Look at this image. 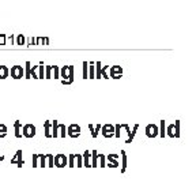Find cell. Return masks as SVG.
Segmentation results:
<instances>
[{
  "label": "cell",
  "mask_w": 196,
  "mask_h": 184,
  "mask_svg": "<svg viewBox=\"0 0 196 184\" xmlns=\"http://www.w3.org/2000/svg\"><path fill=\"white\" fill-rule=\"evenodd\" d=\"M38 166L41 168L46 166V154H38Z\"/></svg>",
  "instance_id": "cell-22"
},
{
  "label": "cell",
  "mask_w": 196,
  "mask_h": 184,
  "mask_svg": "<svg viewBox=\"0 0 196 184\" xmlns=\"http://www.w3.org/2000/svg\"><path fill=\"white\" fill-rule=\"evenodd\" d=\"M53 165L57 168H65V165H67V155L56 154L55 157H53Z\"/></svg>",
  "instance_id": "cell-5"
},
{
  "label": "cell",
  "mask_w": 196,
  "mask_h": 184,
  "mask_svg": "<svg viewBox=\"0 0 196 184\" xmlns=\"http://www.w3.org/2000/svg\"><path fill=\"white\" fill-rule=\"evenodd\" d=\"M6 40H7L8 42H11V45L14 44V36H12V34H11V36H8V37H6Z\"/></svg>",
  "instance_id": "cell-41"
},
{
  "label": "cell",
  "mask_w": 196,
  "mask_h": 184,
  "mask_svg": "<svg viewBox=\"0 0 196 184\" xmlns=\"http://www.w3.org/2000/svg\"><path fill=\"white\" fill-rule=\"evenodd\" d=\"M98 158H100V166L101 168H105L106 166V158L104 154H98Z\"/></svg>",
  "instance_id": "cell-32"
},
{
  "label": "cell",
  "mask_w": 196,
  "mask_h": 184,
  "mask_svg": "<svg viewBox=\"0 0 196 184\" xmlns=\"http://www.w3.org/2000/svg\"><path fill=\"white\" fill-rule=\"evenodd\" d=\"M44 44H45V38H44V37H37L36 45H44Z\"/></svg>",
  "instance_id": "cell-39"
},
{
  "label": "cell",
  "mask_w": 196,
  "mask_h": 184,
  "mask_svg": "<svg viewBox=\"0 0 196 184\" xmlns=\"http://www.w3.org/2000/svg\"><path fill=\"white\" fill-rule=\"evenodd\" d=\"M165 132H166V135H167V136H170V138H174V136H176V127H174V124L167 126Z\"/></svg>",
  "instance_id": "cell-18"
},
{
  "label": "cell",
  "mask_w": 196,
  "mask_h": 184,
  "mask_svg": "<svg viewBox=\"0 0 196 184\" xmlns=\"http://www.w3.org/2000/svg\"><path fill=\"white\" fill-rule=\"evenodd\" d=\"M36 126L33 124H25L22 127V136H25V138H33V136H36Z\"/></svg>",
  "instance_id": "cell-2"
},
{
  "label": "cell",
  "mask_w": 196,
  "mask_h": 184,
  "mask_svg": "<svg viewBox=\"0 0 196 184\" xmlns=\"http://www.w3.org/2000/svg\"><path fill=\"white\" fill-rule=\"evenodd\" d=\"M52 74H53L52 78H55V79H57L60 77V68L57 66H52Z\"/></svg>",
  "instance_id": "cell-28"
},
{
  "label": "cell",
  "mask_w": 196,
  "mask_h": 184,
  "mask_svg": "<svg viewBox=\"0 0 196 184\" xmlns=\"http://www.w3.org/2000/svg\"><path fill=\"white\" fill-rule=\"evenodd\" d=\"M27 45L31 46V45H36V38H30L29 41H27Z\"/></svg>",
  "instance_id": "cell-40"
},
{
  "label": "cell",
  "mask_w": 196,
  "mask_h": 184,
  "mask_svg": "<svg viewBox=\"0 0 196 184\" xmlns=\"http://www.w3.org/2000/svg\"><path fill=\"white\" fill-rule=\"evenodd\" d=\"M46 161H48L46 166H49V168H53V166H55V165H53V155H52V154H46Z\"/></svg>",
  "instance_id": "cell-34"
},
{
  "label": "cell",
  "mask_w": 196,
  "mask_h": 184,
  "mask_svg": "<svg viewBox=\"0 0 196 184\" xmlns=\"http://www.w3.org/2000/svg\"><path fill=\"white\" fill-rule=\"evenodd\" d=\"M25 42H26V37L23 36V34H18L17 38H15V44L17 45H25Z\"/></svg>",
  "instance_id": "cell-24"
},
{
  "label": "cell",
  "mask_w": 196,
  "mask_h": 184,
  "mask_svg": "<svg viewBox=\"0 0 196 184\" xmlns=\"http://www.w3.org/2000/svg\"><path fill=\"white\" fill-rule=\"evenodd\" d=\"M11 164H17L19 168H22V165H23V160H22V150H17L15 158H12V160H11Z\"/></svg>",
  "instance_id": "cell-10"
},
{
  "label": "cell",
  "mask_w": 196,
  "mask_h": 184,
  "mask_svg": "<svg viewBox=\"0 0 196 184\" xmlns=\"http://www.w3.org/2000/svg\"><path fill=\"white\" fill-rule=\"evenodd\" d=\"M38 166V154H33V168Z\"/></svg>",
  "instance_id": "cell-38"
},
{
  "label": "cell",
  "mask_w": 196,
  "mask_h": 184,
  "mask_svg": "<svg viewBox=\"0 0 196 184\" xmlns=\"http://www.w3.org/2000/svg\"><path fill=\"white\" fill-rule=\"evenodd\" d=\"M121 124H116L115 126V136L116 138H120V136H121Z\"/></svg>",
  "instance_id": "cell-35"
},
{
  "label": "cell",
  "mask_w": 196,
  "mask_h": 184,
  "mask_svg": "<svg viewBox=\"0 0 196 184\" xmlns=\"http://www.w3.org/2000/svg\"><path fill=\"white\" fill-rule=\"evenodd\" d=\"M127 169V154L124 150H121V172L124 173Z\"/></svg>",
  "instance_id": "cell-19"
},
{
  "label": "cell",
  "mask_w": 196,
  "mask_h": 184,
  "mask_svg": "<svg viewBox=\"0 0 196 184\" xmlns=\"http://www.w3.org/2000/svg\"><path fill=\"white\" fill-rule=\"evenodd\" d=\"M174 127H176V136L174 138H180V120L174 122Z\"/></svg>",
  "instance_id": "cell-36"
},
{
  "label": "cell",
  "mask_w": 196,
  "mask_h": 184,
  "mask_svg": "<svg viewBox=\"0 0 196 184\" xmlns=\"http://www.w3.org/2000/svg\"><path fill=\"white\" fill-rule=\"evenodd\" d=\"M109 75L113 79H120L123 77V68L120 66H113V67L109 68Z\"/></svg>",
  "instance_id": "cell-9"
},
{
  "label": "cell",
  "mask_w": 196,
  "mask_h": 184,
  "mask_svg": "<svg viewBox=\"0 0 196 184\" xmlns=\"http://www.w3.org/2000/svg\"><path fill=\"white\" fill-rule=\"evenodd\" d=\"M75 160H76V166L78 168L83 166V158H82L80 154H75Z\"/></svg>",
  "instance_id": "cell-30"
},
{
  "label": "cell",
  "mask_w": 196,
  "mask_h": 184,
  "mask_svg": "<svg viewBox=\"0 0 196 184\" xmlns=\"http://www.w3.org/2000/svg\"><path fill=\"white\" fill-rule=\"evenodd\" d=\"M50 124H52V138H59V122L53 120L50 122Z\"/></svg>",
  "instance_id": "cell-13"
},
{
  "label": "cell",
  "mask_w": 196,
  "mask_h": 184,
  "mask_svg": "<svg viewBox=\"0 0 196 184\" xmlns=\"http://www.w3.org/2000/svg\"><path fill=\"white\" fill-rule=\"evenodd\" d=\"M60 77L63 78V85H71L74 82V66H64L60 70Z\"/></svg>",
  "instance_id": "cell-1"
},
{
  "label": "cell",
  "mask_w": 196,
  "mask_h": 184,
  "mask_svg": "<svg viewBox=\"0 0 196 184\" xmlns=\"http://www.w3.org/2000/svg\"><path fill=\"white\" fill-rule=\"evenodd\" d=\"M14 128H15V136L17 138H22V123L19 120L14 123Z\"/></svg>",
  "instance_id": "cell-17"
},
{
  "label": "cell",
  "mask_w": 196,
  "mask_h": 184,
  "mask_svg": "<svg viewBox=\"0 0 196 184\" xmlns=\"http://www.w3.org/2000/svg\"><path fill=\"white\" fill-rule=\"evenodd\" d=\"M6 135H7V126L0 124V138H6Z\"/></svg>",
  "instance_id": "cell-29"
},
{
  "label": "cell",
  "mask_w": 196,
  "mask_h": 184,
  "mask_svg": "<svg viewBox=\"0 0 196 184\" xmlns=\"http://www.w3.org/2000/svg\"><path fill=\"white\" fill-rule=\"evenodd\" d=\"M90 158H91V168H97L98 166V153H97V150H93L91 151V155H90Z\"/></svg>",
  "instance_id": "cell-16"
},
{
  "label": "cell",
  "mask_w": 196,
  "mask_h": 184,
  "mask_svg": "<svg viewBox=\"0 0 196 184\" xmlns=\"http://www.w3.org/2000/svg\"><path fill=\"white\" fill-rule=\"evenodd\" d=\"M67 165L69 168L75 166V154H69V157L67 158Z\"/></svg>",
  "instance_id": "cell-27"
},
{
  "label": "cell",
  "mask_w": 196,
  "mask_h": 184,
  "mask_svg": "<svg viewBox=\"0 0 196 184\" xmlns=\"http://www.w3.org/2000/svg\"><path fill=\"white\" fill-rule=\"evenodd\" d=\"M65 135H67V128H65V124H60V123H59V136L65 138Z\"/></svg>",
  "instance_id": "cell-25"
},
{
  "label": "cell",
  "mask_w": 196,
  "mask_h": 184,
  "mask_svg": "<svg viewBox=\"0 0 196 184\" xmlns=\"http://www.w3.org/2000/svg\"><path fill=\"white\" fill-rule=\"evenodd\" d=\"M44 135H45V138H52V124H50V120L44 123Z\"/></svg>",
  "instance_id": "cell-11"
},
{
  "label": "cell",
  "mask_w": 196,
  "mask_h": 184,
  "mask_svg": "<svg viewBox=\"0 0 196 184\" xmlns=\"http://www.w3.org/2000/svg\"><path fill=\"white\" fill-rule=\"evenodd\" d=\"M38 72H37V74H38V79H44V77H45V71H44V63L41 62L40 64H38Z\"/></svg>",
  "instance_id": "cell-26"
},
{
  "label": "cell",
  "mask_w": 196,
  "mask_h": 184,
  "mask_svg": "<svg viewBox=\"0 0 196 184\" xmlns=\"http://www.w3.org/2000/svg\"><path fill=\"white\" fill-rule=\"evenodd\" d=\"M88 79H96V67L94 63H88Z\"/></svg>",
  "instance_id": "cell-20"
},
{
  "label": "cell",
  "mask_w": 196,
  "mask_h": 184,
  "mask_svg": "<svg viewBox=\"0 0 196 184\" xmlns=\"http://www.w3.org/2000/svg\"><path fill=\"white\" fill-rule=\"evenodd\" d=\"M100 130H101V124H97L96 127H94V132L91 134V136H93L94 139H96L97 136H98V132H100Z\"/></svg>",
  "instance_id": "cell-37"
},
{
  "label": "cell",
  "mask_w": 196,
  "mask_h": 184,
  "mask_svg": "<svg viewBox=\"0 0 196 184\" xmlns=\"http://www.w3.org/2000/svg\"><path fill=\"white\" fill-rule=\"evenodd\" d=\"M52 78V66H46L45 67V79Z\"/></svg>",
  "instance_id": "cell-33"
},
{
  "label": "cell",
  "mask_w": 196,
  "mask_h": 184,
  "mask_svg": "<svg viewBox=\"0 0 196 184\" xmlns=\"http://www.w3.org/2000/svg\"><path fill=\"white\" fill-rule=\"evenodd\" d=\"M4 160V157H3V155H0V161H3Z\"/></svg>",
  "instance_id": "cell-42"
},
{
  "label": "cell",
  "mask_w": 196,
  "mask_h": 184,
  "mask_svg": "<svg viewBox=\"0 0 196 184\" xmlns=\"http://www.w3.org/2000/svg\"><path fill=\"white\" fill-rule=\"evenodd\" d=\"M106 158V166L109 168H119V154H109L105 155Z\"/></svg>",
  "instance_id": "cell-6"
},
{
  "label": "cell",
  "mask_w": 196,
  "mask_h": 184,
  "mask_svg": "<svg viewBox=\"0 0 196 184\" xmlns=\"http://www.w3.org/2000/svg\"><path fill=\"white\" fill-rule=\"evenodd\" d=\"M10 74H11V78H14V79L23 78V75H25L23 67H22V66H14V67H11Z\"/></svg>",
  "instance_id": "cell-8"
},
{
  "label": "cell",
  "mask_w": 196,
  "mask_h": 184,
  "mask_svg": "<svg viewBox=\"0 0 196 184\" xmlns=\"http://www.w3.org/2000/svg\"><path fill=\"white\" fill-rule=\"evenodd\" d=\"M138 128H139V124H135V126H134V128H132V131H129V132H128V138H127V141H125V143H131V142L134 141L135 135H136Z\"/></svg>",
  "instance_id": "cell-14"
},
{
  "label": "cell",
  "mask_w": 196,
  "mask_h": 184,
  "mask_svg": "<svg viewBox=\"0 0 196 184\" xmlns=\"http://www.w3.org/2000/svg\"><path fill=\"white\" fill-rule=\"evenodd\" d=\"M144 131H146V136H147V138H155V136H158L159 130H158V126L157 124H147Z\"/></svg>",
  "instance_id": "cell-7"
},
{
  "label": "cell",
  "mask_w": 196,
  "mask_h": 184,
  "mask_svg": "<svg viewBox=\"0 0 196 184\" xmlns=\"http://www.w3.org/2000/svg\"><path fill=\"white\" fill-rule=\"evenodd\" d=\"M88 78V63L83 62V79Z\"/></svg>",
  "instance_id": "cell-31"
},
{
  "label": "cell",
  "mask_w": 196,
  "mask_h": 184,
  "mask_svg": "<svg viewBox=\"0 0 196 184\" xmlns=\"http://www.w3.org/2000/svg\"><path fill=\"white\" fill-rule=\"evenodd\" d=\"M10 75V70L6 66H0V79H6Z\"/></svg>",
  "instance_id": "cell-21"
},
{
  "label": "cell",
  "mask_w": 196,
  "mask_h": 184,
  "mask_svg": "<svg viewBox=\"0 0 196 184\" xmlns=\"http://www.w3.org/2000/svg\"><path fill=\"white\" fill-rule=\"evenodd\" d=\"M101 134L104 135V138H113L115 136V126L113 124H104L101 126Z\"/></svg>",
  "instance_id": "cell-3"
},
{
  "label": "cell",
  "mask_w": 196,
  "mask_h": 184,
  "mask_svg": "<svg viewBox=\"0 0 196 184\" xmlns=\"http://www.w3.org/2000/svg\"><path fill=\"white\" fill-rule=\"evenodd\" d=\"M80 126H78V124H69L67 127V135L69 136V138H79L80 136Z\"/></svg>",
  "instance_id": "cell-4"
},
{
  "label": "cell",
  "mask_w": 196,
  "mask_h": 184,
  "mask_svg": "<svg viewBox=\"0 0 196 184\" xmlns=\"http://www.w3.org/2000/svg\"><path fill=\"white\" fill-rule=\"evenodd\" d=\"M30 68H31V63L26 62V64H25V70H23V72H25L23 77L26 79H30Z\"/></svg>",
  "instance_id": "cell-23"
},
{
  "label": "cell",
  "mask_w": 196,
  "mask_h": 184,
  "mask_svg": "<svg viewBox=\"0 0 196 184\" xmlns=\"http://www.w3.org/2000/svg\"><path fill=\"white\" fill-rule=\"evenodd\" d=\"M158 130H159V132H158V135L161 136V138H165L166 136V122L165 120H161L159 122V127H158Z\"/></svg>",
  "instance_id": "cell-15"
},
{
  "label": "cell",
  "mask_w": 196,
  "mask_h": 184,
  "mask_svg": "<svg viewBox=\"0 0 196 184\" xmlns=\"http://www.w3.org/2000/svg\"><path fill=\"white\" fill-rule=\"evenodd\" d=\"M90 155H91V151L90 150H86L83 153V155H82V158H83V166L91 168V165H90Z\"/></svg>",
  "instance_id": "cell-12"
}]
</instances>
